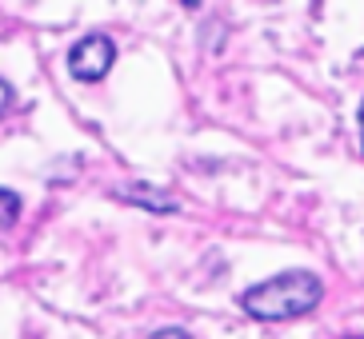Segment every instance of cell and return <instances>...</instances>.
Returning <instances> with one entry per match:
<instances>
[{"label": "cell", "mask_w": 364, "mask_h": 339, "mask_svg": "<svg viewBox=\"0 0 364 339\" xmlns=\"http://www.w3.org/2000/svg\"><path fill=\"white\" fill-rule=\"evenodd\" d=\"M324 299V284L304 267H292V272H280V276L264 279V284L248 287L240 296V308L252 319H268V323H280V319H296L304 311H312Z\"/></svg>", "instance_id": "1"}, {"label": "cell", "mask_w": 364, "mask_h": 339, "mask_svg": "<svg viewBox=\"0 0 364 339\" xmlns=\"http://www.w3.org/2000/svg\"><path fill=\"white\" fill-rule=\"evenodd\" d=\"M117 64V44L108 40L105 32H92V36H80V40L68 48V72L85 84H97L105 80L108 68Z\"/></svg>", "instance_id": "2"}, {"label": "cell", "mask_w": 364, "mask_h": 339, "mask_svg": "<svg viewBox=\"0 0 364 339\" xmlns=\"http://www.w3.org/2000/svg\"><path fill=\"white\" fill-rule=\"evenodd\" d=\"M16 220H21V196L9 191V188H0V232L12 228Z\"/></svg>", "instance_id": "3"}, {"label": "cell", "mask_w": 364, "mask_h": 339, "mask_svg": "<svg viewBox=\"0 0 364 339\" xmlns=\"http://www.w3.org/2000/svg\"><path fill=\"white\" fill-rule=\"evenodd\" d=\"M12 104H16V88H12L9 80H0V120L12 112Z\"/></svg>", "instance_id": "4"}, {"label": "cell", "mask_w": 364, "mask_h": 339, "mask_svg": "<svg viewBox=\"0 0 364 339\" xmlns=\"http://www.w3.org/2000/svg\"><path fill=\"white\" fill-rule=\"evenodd\" d=\"M149 339H193L184 328H161V331H152Z\"/></svg>", "instance_id": "5"}, {"label": "cell", "mask_w": 364, "mask_h": 339, "mask_svg": "<svg viewBox=\"0 0 364 339\" xmlns=\"http://www.w3.org/2000/svg\"><path fill=\"white\" fill-rule=\"evenodd\" d=\"M360 148H364V104H360Z\"/></svg>", "instance_id": "6"}, {"label": "cell", "mask_w": 364, "mask_h": 339, "mask_svg": "<svg viewBox=\"0 0 364 339\" xmlns=\"http://www.w3.org/2000/svg\"><path fill=\"white\" fill-rule=\"evenodd\" d=\"M348 339H364V335H348Z\"/></svg>", "instance_id": "7"}]
</instances>
